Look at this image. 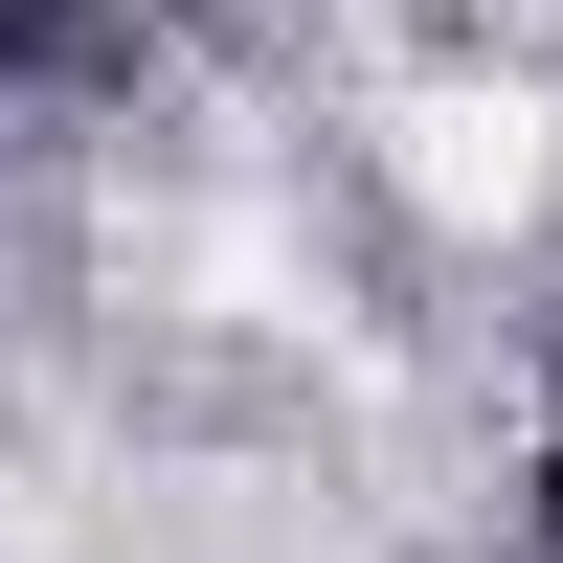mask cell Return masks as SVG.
<instances>
[{
	"label": "cell",
	"instance_id": "6da1fadb",
	"mask_svg": "<svg viewBox=\"0 0 563 563\" xmlns=\"http://www.w3.org/2000/svg\"><path fill=\"white\" fill-rule=\"evenodd\" d=\"M519 541H541V563H563V429H541V496H519Z\"/></svg>",
	"mask_w": 563,
	"mask_h": 563
},
{
	"label": "cell",
	"instance_id": "7a4b0ae2",
	"mask_svg": "<svg viewBox=\"0 0 563 563\" xmlns=\"http://www.w3.org/2000/svg\"><path fill=\"white\" fill-rule=\"evenodd\" d=\"M23 45H45V0H0V68H23Z\"/></svg>",
	"mask_w": 563,
	"mask_h": 563
}]
</instances>
